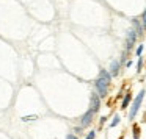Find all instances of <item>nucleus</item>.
<instances>
[{
    "mask_svg": "<svg viewBox=\"0 0 146 139\" xmlns=\"http://www.w3.org/2000/svg\"><path fill=\"white\" fill-rule=\"evenodd\" d=\"M110 81H111V77L107 70H101L98 80H96V91H98L99 97H105L107 95V91H108V86H110Z\"/></svg>",
    "mask_w": 146,
    "mask_h": 139,
    "instance_id": "1",
    "label": "nucleus"
},
{
    "mask_svg": "<svg viewBox=\"0 0 146 139\" xmlns=\"http://www.w3.org/2000/svg\"><path fill=\"white\" fill-rule=\"evenodd\" d=\"M143 98H145V91H141V92H140V94L135 97V100H133V103H132V108H130V111H129V119H130V120H132V119H135L137 113H138L140 106H141V102H143Z\"/></svg>",
    "mask_w": 146,
    "mask_h": 139,
    "instance_id": "2",
    "label": "nucleus"
},
{
    "mask_svg": "<svg viewBox=\"0 0 146 139\" xmlns=\"http://www.w3.org/2000/svg\"><path fill=\"white\" fill-rule=\"evenodd\" d=\"M101 108V97L98 94H91V98H90V109L93 111V114H96Z\"/></svg>",
    "mask_w": 146,
    "mask_h": 139,
    "instance_id": "3",
    "label": "nucleus"
},
{
    "mask_svg": "<svg viewBox=\"0 0 146 139\" xmlns=\"http://www.w3.org/2000/svg\"><path fill=\"white\" fill-rule=\"evenodd\" d=\"M93 116H94V114H93V111L88 109L82 116V119H80V125H82V127H88L90 123H91V120H93Z\"/></svg>",
    "mask_w": 146,
    "mask_h": 139,
    "instance_id": "4",
    "label": "nucleus"
},
{
    "mask_svg": "<svg viewBox=\"0 0 146 139\" xmlns=\"http://www.w3.org/2000/svg\"><path fill=\"white\" fill-rule=\"evenodd\" d=\"M110 70H111V75H118V72H119V64L116 63V61H113L111 63V67H110Z\"/></svg>",
    "mask_w": 146,
    "mask_h": 139,
    "instance_id": "5",
    "label": "nucleus"
},
{
    "mask_svg": "<svg viewBox=\"0 0 146 139\" xmlns=\"http://www.w3.org/2000/svg\"><path fill=\"white\" fill-rule=\"evenodd\" d=\"M133 41H135V33L133 31H130V35H129V38H127V50H129L130 47H132V44H133Z\"/></svg>",
    "mask_w": 146,
    "mask_h": 139,
    "instance_id": "6",
    "label": "nucleus"
},
{
    "mask_svg": "<svg viewBox=\"0 0 146 139\" xmlns=\"http://www.w3.org/2000/svg\"><path fill=\"white\" fill-rule=\"evenodd\" d=\"M132 100V97H130V94H127V95H124V100H123V105H121V108L123 109H126L127 108V105H129V102Z\"/></svg>",
    "mask_w": 146,
    "mask_h": 139,
    "instance_id": "7",
    "label": "nucleus"
},
{
    "mask_svg": "<svg viewBox=\"0 0 146 139\" xmlns=\"http://www.w3.org/2000/svg\"><path fill=\"white\" fill-rule=\"evenodd\" d=\"M119 120H121V119H119V116H115V117H113V122L110 123V127H116L118 123H119Z\"/></svg>",
    "mask_w": 146,
    "mask_h": 139,
    "instance_id": "8",
    "label": "nucleus"
},
{
    "mask_svg": "<svg viewBox=\"0 0 146 139\" xmlns=\"http://www.w3.org/2000/svg\"><path fill=\"white\" fill-rule=\"evenodd\" d=\"M138 134H140V128L138 125H135L133 127V138H138Z\"/></svg>",
    "mask_w": 146,
    "mask_h": 139,
    "instance_id": "9",
    "label": "nucleus"
},
{
    "mask_svg": "<svg viewBox=\"0 0 146 139\" xmlns=\"http://www.w3.org/2000/svg\"><path fill=\"white\" fill-rule=\"evenodd\" d=\"M94 138H96V131H90L88 136H86L85 139H94Z\"/></svg>",
    "mask_w": 146,
    "mask_h": 139,
    "instance_id": "10",
    "label": "nucleus"
},
{
    "mask_svg": "<svg viewBox=\"0 0 146 139\" xmlns=\"http://www.w3.org/2000/svg\"><path fill=\"white\" fill-rule=\"evenodd\" d=\"M141 66H143V60L140 58V60H138V64H137V72H140V70H141Z\"/></svg>",
    "mask_w": 146,
    "mask_h": 139,
    "instance_id": "11",
    "label": "nucleus"
},
{
    "mask_svg": "<svg viewBox=\"0 0 146 139\" xmlns=\"http://www.w3.org/2000/svg\"><path fill=\"white\" fill-rule=\"evenodd\" d=\"M141 52H143V45H140V47L137 49V55L140 56V55H141Z\"/></svg>",
    "mask_w": 146,
    "mask_h": 139,
    "instance_id": "12",
    "label": "nucleus"
},
{
    "mask_svg": "<svg viewBox=\"0 0 146 139\" xmlns=\"http://www.w3.org/2000/svg\"><path fill=\"white\" fill-rule=\"evenodd\" d=\"M66 139H77V136H74V134H68V136H66Z\"/></svg>",
    "mask_w": 146,
    "mask_h": 139,
    "instance_id": "13",
    "label": "nucleus"
},
{
    "mask_svg": "<svg viewBox=\"0 0 146 139\" xmlns=\"http://www.w3.org/2000/svg\"><path fill=\"white\" fill-rule=\"evenodd\" d=\"M133 139H140V138H133Z\"/></svg>",
    "mask_w": 146,
    "mask_h": 139,
    "instance_id": "14",
    "label": "nucleus"
}]
</instances>
